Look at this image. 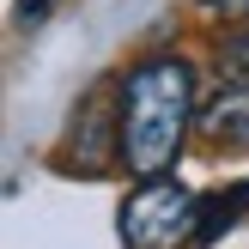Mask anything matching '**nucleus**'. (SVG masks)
Listing matches in <instances>:
<instances>
[{
	"mask_svg": "<svg viewBox=\"0 0 249 249\" xmlns=\"http://www.w3.org/2000/svg\"><path fill=\"white\" fill-rule=\"evenodd\" d=\"M122 109V164L134 177H164L189 140L201 97H195V67L182 55H146L128 67L116 91Z\"/></svg>",
	"mask_w": 249,
	"mask_h": 249,
	"instance_id": "1",
	"label": "nucleus"
},
{
	"mask_svg": "<svg viewBox=\"0 0 249 249\" xmlns=\"http://www.w3.org/2000/svg\"><path fill=\"white\" fill-rule=\"evenodd\" d=\"M122 249H201V195L177 177H140V189L116 213Z\"/></svg>",
	"mask_w": 249,
	"mask_h": 249,
	"instance_id": "2",
	"label": "nucleus"
},
{
	"mask_svg": "<svg viewBox=\"0 0 249 249\" xmlns=\"http://www.w3.org/2000/svg\"><path fill=\"white\" fill-rule=\"evenodd\" d=\"M109 164H122V109H116L109 91H91L73 109L61 170H73V177H104Z\"/></svg>",
	"mask_w": 249,
	"mask_h": 249,
	"instance_id": "3",
	"label": "nucleus"
},
{
	"mask_svg": "<svg viewBox=\"0 0 249 249\" xmlns=\"http://www.w3.org/2000/svg\"><path fill=\"white\" fill-rule=\"evenodd\" d=\"M207 146H225V152H249V85L225 79L213 97H201V116H195Z\"/></svg>",
	"mask_w": 249,
	"mask_h": 249,
	"instance_id": "4",
	"label": "nucleus"
},
{
	"mask_svg": "<svg viewBox=\"0 0 249 249\" xmlns=\"http://www.w3.org/2000/svg\"><path fill=\"white\" fill-rule=\"evenodd\" d=\"M243 213H249V182H231V189L201 195V243H219Z\"/></svg>",
	"mask_w": 249,
	"mask_h": 249,
	"instance_id": "5",
	"label": "nucleus"
},
{
	"mask_svg": "<svg viewBox=\"0 0 249 249\" xmlns=\"http://www.w3.org/2000/svg\"><path fill=\"white\" fill-rule=\"evenodd\" d=\"M219 73L225 79H243L249 85V24H237V31L219 43Z\"/></svg>",
	"mask_w": 249,
	"mask_h": 249,
	"instance_id": "6",
	"label": "nucleus"
},
{
	"mask_svg": "<svg viewBox=\"0 0 249 249\" xmlns=\"http://www.w3.org/2000/svg\"><path fill=\"white\" fill-rule=\"evenodd\" d=\"M207 12H219V18H231V24H249V0H201Z\"/></svg>",
	"mask_w": 249,
	"mask_h": 249,
	"instance_id": "7",
	"label": "nucleus"
}]
</instances>
